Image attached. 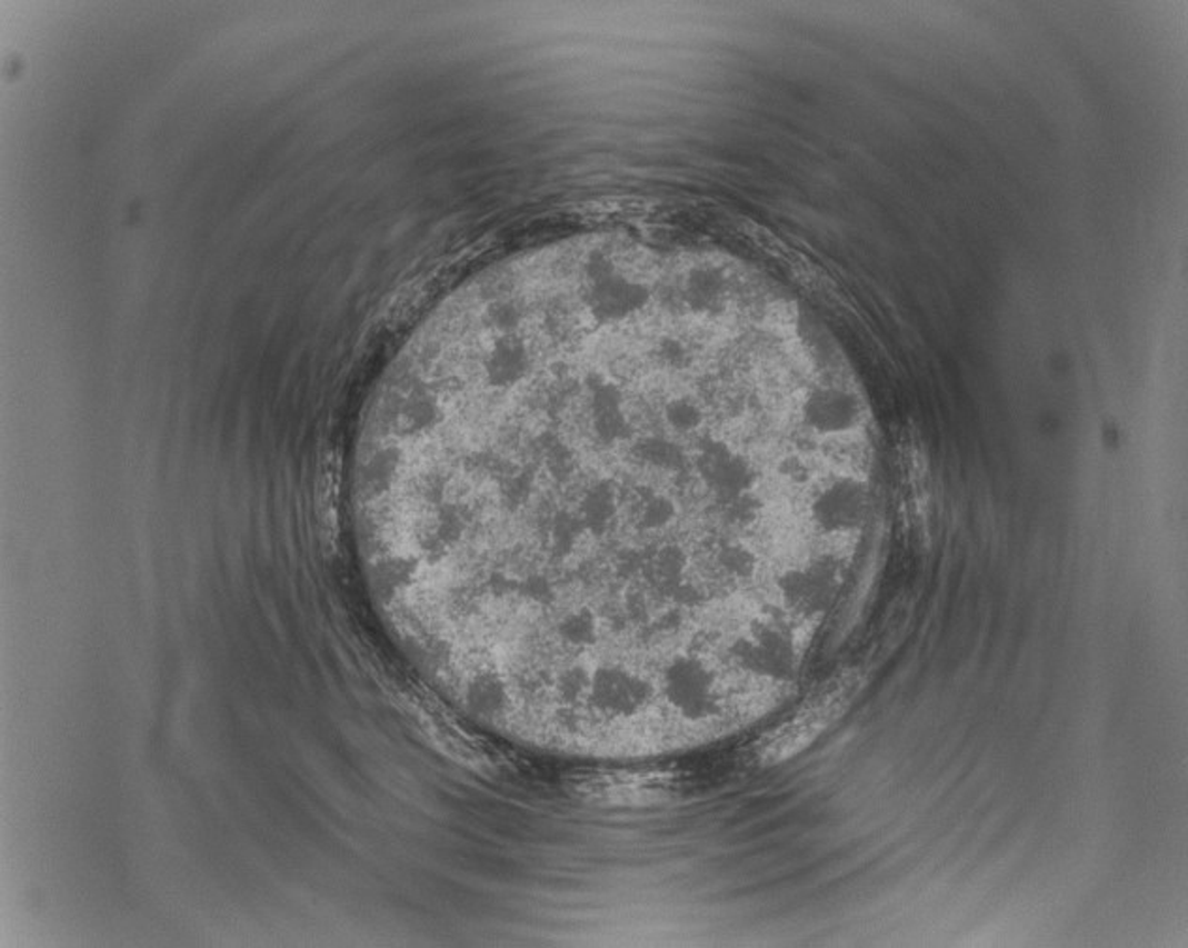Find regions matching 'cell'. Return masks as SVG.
I'll list each match as a JSON object with an SVG mask.
<instances>
[{
  "mask_svg": "<svg viewBox=\"0 0 1188 948\" xmlns=\"http://www.w3.org/2000/svg\"><path fill=\"white\" fill-rule=\"evenodd\" d=\"M726 285L720 273L709 268L690 271L682 288V298L690 311L707 315L719 311L725 303Z\"/></svg>",
  "mask_w": 1188,
  "mask_h": 948,
  "instance_id": "cell-3",
  "label": "cell"
},
{
  "mask_svg": "<svg viewBox=\"0 0 1188 948\" xmlns=\"http://www.w3.org/2000/svg\"><path fill=\"white\" fill-rule=\"evenodd\" d=\"M665 420L673 433H692L703 423V410L689 396H673L666 399Z\"/></svg>",
  "mask_w": 1188,
  "mask_h": 948,
  "instance_id": "cell-6",
  "label": "cell"
},
{
  "mask_svg": "<svg viewBox=\"0 0 1188 948\" xmlns=\"http://www.w3.org/2000/svg\"><path fill=\"white\" fill-rule=\"evenodd\" d=\"M853 403L839 392H822L815 396L807 409V417L822 431H839L853 420Z\"/></svg>",
  "mask_w": 1188,
  "mask_h": 948,
  "instance_id": "cell-4",
  "label": "cell"
},
{
  "mask_svg": "<svg viewBox=\"0 0 1188 948\" xmlns=\"http://www.w3.org/2000/svg\"><path fill=\"white\" fill-rule=\"evenodd\" d=\"M696 471L707 490L725 502L738 501L755 480L747 459L726 442L703 439L696 456Z\"/></svg>",
  "mask_w": 1188,
  "mask_h": 948,
  "instance_id": "cell-2",
  "label": "cell"
},
{
  "mask_svg": "<svg viewBox=\"0 0 1188 948\" xmlns=\"http://www.w3.org/2000/svg\"><path fill=\"white\" fill-rule=\"evenodd\" d=\"M861 686L863 679L858 672L837 673L828 679L805 698L792 716L756 741V760L763 766L782 765L807 751L852 708Z\"/></svg>",
  "mask_w": 1188,
  "mask_h": 948,
  "instance_id": "cell-1",
  "label": "cell"
},
{
  "mask_svg": "<svg viewBox=\"0 0 1188 948\" xmlns=\"http://www.w3.org/2000/svg\"><path fill=\"white\" fill-rule=\"evenodd\" d=\"M861 507H863V488L852 480L831 486L828 493L818 502L822 516L836 521L853 518Z\"/></svg>",
  "mask_w": 1188,
  "mask_h": 948,
  "instance_id": "cell-5",
  "label": "cell"
}]
</instances>
